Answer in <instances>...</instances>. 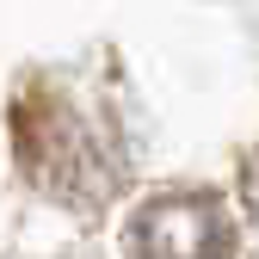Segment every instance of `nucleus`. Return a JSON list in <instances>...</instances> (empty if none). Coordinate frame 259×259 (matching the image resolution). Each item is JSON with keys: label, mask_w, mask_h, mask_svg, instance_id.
<instances>
[{"label": "nucleus", "mask_w": 259, "mask_h": 259, "mask_svg": "<svg viewBox=\"0 0 259 259\" xmlns=\"http://www.w3.org/2000/svg\"><path fill=\"white\" fill-rule=\"evenodd\" d=\"M130 259H235L241 235L216 191H160L123 229Z\"/></svg>", "instance_id": "obj_2"}, {"label": "nucleus", "mask_w": 259, "mask_h": 259, "mask_svg": "<svg viewBox=\"0 0 259 259\" xmlns=\"http://www.w3.org/2000/svg\"><path fill=\"white\" fill-rule=\"evenodd\" d=\"M241 198H247V210H253V222H259V148L241 160Z\"/></svg>", "instance_id": "obj_3"}, {"label": "nucleus", "mask_w": 259, "mask_h": 259, "mask_svg": "<svg viewBox=\"0 0 259 259\" xmlns=\"http://www.w3.org/2000/svg\"><path fill=\"white\" fill-rule=\"evenodd\" d=\"M13 160H19L25 185H37L44 198L74 204V210L105 204L123 179L111 130L62 80H25L19 87V99H13Z\"/></svg>", "instance_id": "obj_1"}]
</instances>
